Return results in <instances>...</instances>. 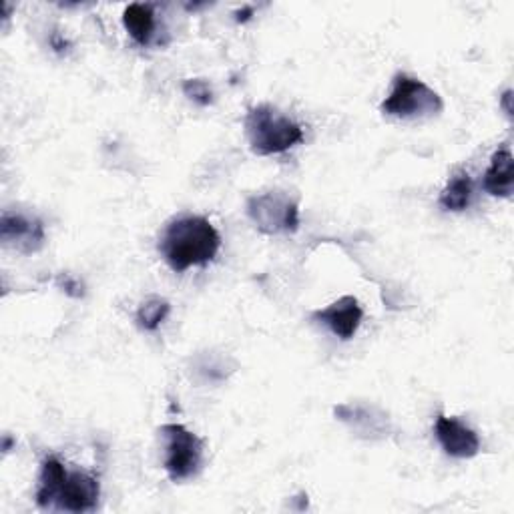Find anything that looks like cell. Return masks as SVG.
<instances>
[{"instance_id":"cell-3","label":"cell","mask_w":514,"mask_h":514,"mask_svg":"<svg viewBox=\"0 0 514 514\" xmlns=\"http://www.w3.org/2000/svg\"><path fill=\"white\" fill-rule=\"evenodd\" d=\"M444 109L442 97L424 81L398 73L390 95L380 105V111L396 119H416L438 115Z\"/></svg>"},{"instance_id":"cell-9","label":"cell","mask_w":514,"mask_h":514,"mask_svg":"<svg viewBox=\"0 0 514 514\" xmlns=\"http://www.w3.org/2000/svg\"><path fill=\"white\" fill-rule=\"evenodd\" d=\"M362 318H364V310L354 296H344L338 302L330 304L328 308L312 314V320L330 328L332 334L344 342L356 336L362 324Z\"/></svg>"},{"instance_id":"cell-16","label":"cell","mask_w":514,"mask_h":514,"mask_svg":"<svg viewBox=\"0 0 514 514\" xmlns=\"http://www.w3.org/2000/svg\"><path fill=\"white\" fill-rule=\"evenodd\" d=\"M59 286L63 288V292H67L73 298H81L83 296V286L77 280H73L69 274L59 276Z\"/></svg>"},{"instance_id":"cell-4","label":"cell","mask_w":514,"mask_h":514,"mask_svg":"<svg viewBox=\"0 0 514 514\" xmlns=\"http://www.w3.org/2000/svg\"><path fill=\"white\" fill-rule=\"evenodd\" d=\"M247 217L262 233H296L300 229V205L286 191H268L247 199Z\"/></svg>"},{"instance_id":"cell-17","label":"cell","mask_w":514,"mask_h":514,"mask_svg":"<svg viewBox=\"0 0 514 514\" xmlns=\"http://www.w3.org/2000/svg\"><path fill=\"white\" fill-rule=\"evenodd\" d=\"M500 107L504 109L506 117H508V119H512L514 109H512V91H510V89H506V91L502 93V97H500Z\"/></svg>"},{"instance_id":"cell-6","label":"cell","mask_w":514,"mask_h":514,"mask_svg":"<svg viewBox=\"0 0 514 514\" xmlns=\"http://www.w3.org/2000/svg\"><path fill=\"white\" fill-rule=\"evenodd\" d=\"M99 496L101 484L93 474L83 470H69L59 488L55 506L65 512H93L97 510Z\"/></svg>"},{"instance_id":"cell-11","label":"cell","mask_w":514,"mask_h":514,"mask_svg":"<svg viewBox=\"0 0 514 514\" xmlns=\"http://www.w3.org/2000/svg\"><path fill=\"white\" fill-rule=\"evenodd\" d=\"M123 27L127 29L129 37L141 45L147 47L153 41L155 35V11L151 5H141V3H133L123 11Z\"/></svg>"},{"instance_id":"cell-1","label":"cell","mask_w":514,"mask_h":514,"mask_svg":"<svg viewBox=\"0 0 514 514\" xmlns=\"http://www.w3.org/2000/svg\"><path fill=\"white\" fill-rule=\"evenodd\" d=\"M219 247L221 235L201 215H185L169 221L159 239V253L175 274L213 262Z\"/></svg>"},{"instance_id":"cell-2","label":"cell","mask_w":514,"mask_h":514,"mask_svg":"<svg viewBox=\"0 0 514 514\" xmlns=\"http://www.w3.org/2000/svg\"><path fill=\"white\" fill-rule=\"evenodd\" d=\"M249 147L255 155H278L304 141V129L272 105L251 107L243 121Z\"/></svg>"},{"instance_id":"cell-18","label":"cell","mask_w":514,"mask_h":514,"mask_svg":"<svg viewBox=\"0 0 514 514\" xmlns=\"http://www.w3.org/2000/svg\"><path fill=\"white\" fill-rule=\"evenodd\" d=\"M251 15H253V9H251V7H245L243 11H237V13H235V21H237V23H247V21L251 19Z\"/></svg>"},{"instance_id":"cell-5","label":"cell","mask_w":514,"mask_h":514,"mask_svg":"<svg viewBox=\"0 0 514 514\" xmlns=\"http://www.w3.org/2000/svg\"><path fill=\"white\" fill-rule=\"evenodd\" d=\"M165 438V470L173 482L195 476L203 462V442L181 424H165L159 430Z\"/></svg>"},{"instance_id":"cell-13","label":"cell","mask_w":514,"mask_h":514,"mask_svg":"<svg viewBox=\"0 0 514 514\" xmlns=\"http://www.w3.org/2000/svg\"><path fill=\"white\" fill-rule=\"evenodd\" d=\"M472 191H474V185H472L470 173L460 171L446 183V187L442 189V193L438 197V203L446 211L460 213V211L468 209V205L472 201Z\"/></svg>"},{"instance_id":"cell-8","label":"cell","mask_w":514,"mask_h":514,"mask_svg":"<svg viewBox=\"0 0 514 514\" xmlns=\"http://www.w3.org/2000/svg\"><path fill=\"white\" fill-rule=\"evenodd\" d=\"M0 239L23 253H35L45 245V225L41 219H31L21 213H3Z\"/></svg>"},{"instance_id":"cell-10","label":"cell","mask_w":514,"mask_h":514,"mask_svg":"<svg viewBox=\"0 0 514 514\" xmlns=\"http://www.w3.org/2000/svg\"><path fill=\"white\" fill-rule=\"evenodd\" d=\"M514 183V161L508 145H502L490 157V165L482 177V189L492 197H510Z\"/></svg>"},{"instance_id":"cell-12","label":"cell","mask_w":514,"mask_h":514,"mask_svg":"<svg viewBox=\"0 0 514 514\" xmlns=\"http://www.w3.org/2000/svg\"><path fill=\"white\" fill-rule=\"evenodd\" d=\"M65 464L57 456H47L41 464V476H39V488H37V504L41 508L55 506L59 488L67 476Z\"/></svg>"},{"instance_id":"cell-19","label":"cell","mask_w":514,"mask_h":514,"mask_svg":"<svg viewBox=\"0 0 514 514\" xmlns=\"http://www.w3.org/2000/svg\"><path fill=\"white\" fill-rule=\"evenodd\" d=\"M11 446H13V440H11L9 436H5V446H3V450H5V452H9V450H11Z\"/></svg>"},{"instance_id":"cell-7","label":"cell","mask_w":514,"mask_h":514,"mask_svg":"<svg viewBox=\"0 0 514 514\" xmlns=\"http://www.w3.org/2000/svg\"><path fill=\"white\" fill-rule=\"evenodd\" d=\"M434 434L442 450L452 458H474L480 452L478 434L458 418L438 414L434 422Z\"/></svg>"},{"instance_id":"cell-15","label":"cell","mask_w":514,"mask_h":514,"mask_svg":"<svg viewBox=\"0 0 514 514\" xmlns=\"http://www.w3.org/2000/svg\"><path fill=\"white\" fill-rule=\"evenodd\" d=\"M183 93H185V97H189L191 101H195L201 107H207L213 103V91H211L209 83L203 79L183 81Z\"/></svg>"},{"instance_id":"cell-14","label":"cell","mask_w":514,"mask_h":514,"mask_svg":"<svg viewBox=\"0 0 514 514\" xmlns=\"http://www.w3.org/2000/svg\"><path fill=\"white\" fill-rule=\"evenodd\" d=\"M169 312H171V306L165 298L151 296L139 306L135 314V322L143 332H155L167 320Z\"/></svg>"}]
</instances>
